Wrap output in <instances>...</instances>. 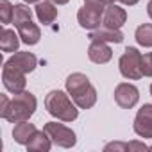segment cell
I'll return each instance as SVG.
<instances>
[{"label": "cell", "mask_w": 152, "mask_h": 152, "mask_svg": "<svg viewBox=\"0 0 152 152\" xmlns=\"http://www.w3.org/2000/svg\"><path fill=\"white\" fill-rule=\"evenodd\" d=\"M45 109L48 111V115H52L59 122H66V124L77 120V116H79V106L73 102V99L68 95V91L64 93L61 90H52L47 93Z\"/></svg>", "instance_id": "1"}, {"label": "cell", "mask_w": 152, "mask_h": 152, "mask_svg": "<svg viewBox=\"0 0 152 152\" xmlns=\"http://www.w3.org/2000/svg\"><path fill=\"white\" fill-rule=\"evenodd\" d=\"M38 107V100L31 91H22V93H15L13 99L9 100L7 109L0 115L4 120L11 122V124H18V122H25L29 120L34 111Z\"/></svg>", "instance_id": "2"}, {"label": "cell", "mask_w": 152, "mask_h": 152, "mask_svg": "<svg viewBox=\"0 0 152 152\" xmlns=\"http://www.w3.org/2000/svg\"><path fill=\"white\" fill-rule=\"evenodd\" d=\"M141 59L143 54L134 48V47H127L124 50V54L118 59V70L129 81H138L143 77V70H141Z\"/></svg>", "instance_id": "3"}, {"label": "cell", "mask_w": 152, "mask_h": 152, "mask_svg": "<svg viewBox=\"0 0 152 152\" xmlns=\"http://www.w3.org/2000/svg\"><path fill=\"white\" fill-rule=\"evenodd\" d=\"M43 131L50 136L52 143L61 147V148H72L77 145V136L75 132L64 125V124H57V122H47L43 125Z\"/></svg>", "instance_id": "4"}, {"label": "cell", "mask_w": 152, "mask_h": 152, "mask_svg": "<svg viewBox=\"0 0 152 152\" xmlns=\"http://www.w3.org/2000/svg\"><path fill=\"white\" fill-rule=\"evenodd\" d=\"M22 70H18L16 66L9 64L7 61L4 63V68H2V83H4V88L9 91V93H22L25 91V86H27V79Z\"/></svg>", "instance_id": "5"}, {"label": "cell", "mask_w": 152, "mask_h": 152, "mask_svg": "<svg viewBox=\"0 0 152 152\" xmlns=\"http://www.w3.org/2000/svg\"><path fill=\"white\" fill-rule=\"evenodd\" d=\"M104 9L100 6H91V4H84L79 11H77V22L83 29L86 31H93L97 27L102 25V18H104Z\"/></svg>", "instance_id": "6"}, {"label": "cell", "mask_w": 152, "mask_h": 152, "mask_svg": "<svg viewBox=\"0 0 152 152\" xmlns=\"http://www.w3.org/2000/svg\"><path fill=\"white\" fill-rule=\"evenodd\" d=\"M113 97H115V102L122 109H132L140 100V90L131 83H120L116 84Z\"/></svg>", "instance_id": "7"}, {"label": "cell", "mask_w": 152, "mask_h": 152, "mask_svg": "<svg viewBox=\"0 0 152 152\" xmlns=\"http://www.w3.org/2000/svg\"><path fill=\"white\" fill-rule=\"evenodd\" d=\"M134 132L140 138H152V104H143L136 116H134V124H132Z\"/></svg>", "instance_id": "8"}, {"label": "cell", "mask_w": 152, "mask_h": 152, "mask_svg": "<svg viewBox=\"0 0 152 152\" xmlns=\"http://www.w3.org/2000/svg\"><path fill=\"white\" fill-rule=\"evenodd\" d=\"M88 57L95 64H106V63H109L113 59V50H111L109 43L91 39V43L88 47Z\"/></svg>", "instance_id": "9"}, {"label": "cell", "mask_w": 152, "mask_h": 152, "mask_svg": "<svg viewBox=\"0 0 152 152\" xmlns=\"http://www.w3.org/2000/svg\"><path fill=\"white\" fill-rule=\"evenodd\" d=\"M127 22V11L118 6V4H109L104 9V18H102V25L113 27V29H122Z\"/></svg>", "instance_id": "10"}, {"label": "cell", "mask_w": 152, "mask_h": 152, "mask_svg": "<svg viewBox=\"0 0 152 152\" xmlns=\"http://www.w3.org/2000/svg\"><path fill=\"white\" fill-rule=\"evenodd\" d=\"M7 63L13 64V66H16L23 73H31L38 66V57L32 52H20L18 50V52H13V56L7 59Z\"/></svg>", "instance_id": "11"}, {"label": "cell", "mask_w": 152, "mask_h": 152, "mask_svg": "<svg viewBox=\"0 0 152 152\" xmlns=\"http://www.w3.org/2000/svg\"><path fill=\"white\" fill-rule=\"evenodd\" d=\"M90 39H99V41H106V43H122L124 41V32L120 29H113L107 25H100L93 31H90Z\"/></svg>", "instance_id": "12"}, {"label": "cell", "mask_w": 152, "mask_h": 152, "mask_svg": "<svg viewBox=\"0 0 152 152\" xmlns=\"http://www.w3.org/2000/svg\"><path fill=\"white\" fill-rule=\"evenodd\" d=\"M34 13H36V18L39 20V23H43V25H50L57 18V7L50 0H41V2H38L36 7H34Z\"/></svg>", "instance_id": "13"}, {"label": "cell", "mask_w": 152, "mask_h": 152, "mask_svg": "<svg viewBox=\"0 0 152 152\" xmlns=\"http://www.w3.org/2000/svg\"><path fill=\"white\" fill-rule=\"evenodd\" d=\"M90 84H91V83H90V79H88V75H84V73H81V72L70 73L68 77H66V81H64V88H66V91H68L70 97L77 95L79 91H83V90L88 88Z\"/></svg>", "instance_id": "14"}, {"label": "cell", "mask_w": 152, "mask_h": 152, "mask_svg": "<svg viewBox=\"0 0 152 152\" xmlns=\"http://www.w3.org/2000/svg\"><path fill=\"white\" fill-rule=\"evenodd\" d=\"M18 34H20L22 43H25L29 47L39 43V39H41V31H39V27L36 23H32V20L18 25Z\"/></svg>", "instance_id": "15"}, {"label": "cell", "mask_w": 152, "mask_h": 152, "mask_svg": "<svg viewBox=\"0 0 152 152\" xmlns=\"http://www.w3.org/2000/svg\"><path fill=\"white\" fill-rule=\"evenodd\" d=\"M36 131H38L36 125L31 124L29 120H25V122H18V124L15 125V129H13V138H15V141H16L18 145H27L29 140L34 136Z\"/></svg>", "instance_id": "16"}, {"label": "cell", "mask_w": 152, "mask_h": 152, "mask_svg": "<svg viewBox=\"0 0 152 152\" xmlns=\"http://www.w3.org/2000/svg\"><path fill=\"white\" fill-rule=\"evenodd\" d=\"M52 140H50V136L45 132V131H36L34 132V136L29 140V143L25 145L27 147V150H31V152H48L50 148H52Z\"/></svg>", "instance_id": "17"}, {"label": "cell", "mask_w": 152, "mask_h": 152, "mask_svg": "<svg viewBox=\"0 0 152 152\" xmlns=\"http://www.w3.org/2000/svg\"><path fill=\"white\" fill-rule=\"evenodd\" d=\"M72 99H73L75 104L79 106V109H91L97 104V90H95L93 84H90L88 88H84L77 95H73Z\"/></svg>", "instance_id": "18"}, {"label": "cell", "mask_w": 152, "mask_h": 152, "mask_svg": "<svg viewBox=\"0 0 152 152\" xmlns=\"http://www.w3.org/2000/svg\"><path fill=\"white\" fill-rule=\"evenodd\" d=\"M20 43H22L20 34L15 32L13 29L6 27L0 34V48H2V52H18Z\"/></svg>", "instance_id": "19"}, {"label": "cell", "mask_w": 152, "mask_h": 152, "mask_svg": "<svg viewBox=\"0 0 152 152\" xmlns=\"http://www.w3.org/2000/svg\"><path fill=\"white\" fill-rule=\"evenodd\" d=\"M134 38L140 47L152 48V23H141L134 31Z\"/></svg>", "instance_id": "20"}, {"label": "cell", "mask_w": 152, "mask_h": 152, "mask_svg": "<svg viewBox=\"0 0 152 152\" xmlns=\"http://www.w3.org/2000/svg\"><path fill=\"white\" fill-rule=\"evenodd\" d=\"M29 20H32V9H29V6H25V4H16L15 6V13H13L15 27L22 25V23H25Z\"/></svg>", "instance_id": "21"}, {"label": "cell", "mask_w": 152, "mask_h": 152, "mask_svg": "<svg viewBox=\"0 0 152 152\" xmlns=\"http://www.w3.org/2000/svg\"><path fill=\"white\" fill-rule=\"evenodd\" d=\"M13 13H15V6L9 0H0V22L4 25L13 23Z\"/></svg>", "instance_id": "22"}, {"label": "cell", "mask_w": 152, "mask_h": 152, "mask_svg": "<svg viewBox=\"0 0 152 152\" xmlns=\"http://www.w3.org/2000/svg\"><path fill=\"white\" fill-rule=\"evenodd\" d=\"M141 70H143V77H152V52L143 54Z\"/></svg>", "instance_id": "23"}, {"label": "cell", "mask_w": 152, "mask_h": 152, "mask_svg": "<svg viewBox=\"0 0 152 152\" xmlns=\"http://www.w3.org/2000/svg\"><path fill=\"white\" fill-rule=\"evenodd\" d=\"M104 150L106 152H111V150H115V152H127V143H124V141H111V143H107L104 147Z\"/></svg>", "instance_id": "24"}, {"label": "cell", "mask_w": 152, "mask_h": 152, "mask_svg": "<svg viewBox=\"0 0 152 152\" xmlns=\"http://www.w3.org/2000/svg\"><path fill=\"white\" fill-rule=\"evenodd\" d=\"M127 150H148V147L143 143V141H129L127 143Z\"/></svg>", "instance_id": "25"}, {"label": "cell", "mask_w": 152, "mask_h": 152, "mask_svg": "<svg viewBox=\"0 0 152 152\" xmlns=\"http://www.w3.org/2000/svg\"><path fill=\"white\" fill-rule=\"evenodd\" d=\"M120 2H122L124 6H136L140 0H120Z\"/></svg>", "instance_id": "26"}, {"label": "cell", "mask_w": 152, "mask_h": 152, "mask_svg": "<svg viewBox=\"0 0 152 152\" xmlns=\"http://www.w3.org/2000/svg\"><path fill=\"white\" fill-rule=\"evenodd\" d=\"M50 2H54L56 6H64V4H68L70 0H50Z\"/></svg>", "instance_id": "27"}, {"label": "cell", "mask_w": 152, "mask_h": 152, "mask_svg": "<svg viewBox=\"0 0 152 152\" xmlns=\"http://www.w3.org/2000/svg\"><path fill=\"white\" fill-rule=\"evenodd\" d=\"M147 15H148V16H150V20H152V0L147 4Z\"/></svg>", "instance_id": "28"}, {"label": "cell", "mask_w": 152, "mask_h": 152, "mask_svg": "<svg viewBox=\"0 0 152 152\" xmlns=\"http://www.w3.org/2000/svg\"><path fill=\"white\" fill-rule=\"evenodd\" d=\"M25 4H38V2H41V0H23Z\"/></svg>", "instance_id": "29"}, {"label": "cell", "mask_w": 152, "mask_h": 152, "mask_svg": "<svg viewBox=\"0 0 152 152\" xmlns=\"http://www.w3.org/2000/svg\"><path fill=\"white\" fill-rule=\"evenodd\" d=\"M102 2H104L106 6H109V4H115V0H102Z\"/></svg>", "instance_id": "30"}, {"label": "cell", "mask_w": 152, "mask_h": 152, "mask_svg": "<svg viewBox=\"0 0 152 152\" xmlns=\"http://www.w3.org/2000/svg\"><path fill=\"white\" fill-rule=\"evenodd\" d=\"M150 95H152V84H150Z\"/></svg>", "instance_id": "31"}, {"label": "cell", "mask_w": 152, "mask_h": 152, "mask_svg": "<svg viewBox=\"0 0 152 152\" xmlns=\"http://www.w3.org/2000/svg\"><path fill=\"white\" fill-rule=\"evenodd\" d=\"M148 150H152V145H150V147H148Z\"/></svg>", "instance_id": "32"}]
</instances>
